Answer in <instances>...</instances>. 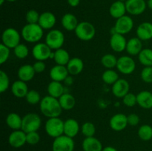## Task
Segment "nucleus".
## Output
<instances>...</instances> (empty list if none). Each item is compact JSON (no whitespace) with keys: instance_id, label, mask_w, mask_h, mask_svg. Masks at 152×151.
Wrapping results in <instances>:
<instances>
[{"instance_id":"1","label":"nucleus","mask_w":152,"mask_h":151,"mask_svg":"<svg viewBox=\"0 0 152 151\" xmlns=\"http://www.w3.org/2000/svg\"><path fill=\"white\" fill-rule=\"evenodd\" d=\"M39 109L42 113L48 118L59 117L62 111L59 99L49 95L42 99L39 103Z\"/></svg>"},{"instance_id":"2","label":"nucleus","mask_w":152,"mask_h":151,"mask_svg":"<svg viewBox=\"0 0 152 151\" xmlns=\"http://www.w3.org/2000/svg\"><path fill=\"white\" fill-rule=\"evenodd\" d=\"M43 29L38 23L27 24L22 28L21 35L24 40L29 43H37L43 36Z\"/></svg>"},{"instance_id":"3","label":"nucleus","mask_w":152,"mask_h":151,"mask_svg":"<svg viewBox=\"0 0 152 151\" xmlns=\"http://www.w3.org/2000/svg\"><path fill=\"white\" fill-rule=\"evenodd\" d=\"M64 123L59 117L49 118L45 124V130L49 136L56 139L64 135Z\"/></svg>"},{"instance_id":"4","label":"nucleus","mask_w":152,"mask_h":151,"mask_svg":"<svg viewBox=\"0 0 152 151\" xmlns=\"http://www.w3.org/2000/svg\"><path fill=\"white\" fill-rule=\"evenodd\" d=\"M42 124V119L38 114L28 113L22 118V129L25 133L37 131Z\"/></svg>"},{"instance_id":"5","label":"nucleus","mask_w":152,"mask_h":151,"mask_svg":"<svg viewBox=\"0 0 152 151\" xmlns=\"http://www.w3.org/2000/svg\"><path fill=\"white\" fill-rule=\"evenodd\" d=\"M74 31L77 38L85 41L91 40L96 34L94 26L88 22H80Z\"/></svg>"},{"instance_id":"6","label":"nucleus","mask_w":152,"mask_h":151,"mask_svg":"<svg viewBox=\"0 0 152 151\" xmlns=\"http://www.w3.org/2000/svg\"><path fill=\"white\" fill-rule=\"evenodd\" d=\"M65 42V36L63 33L57 29L50 30L46 35L45 43L52 49L58 50L62 48Z\"/></svg>"},{"instance_id":"7","label":"nucleus","mask_w":152,"mask_h":151,"mask_svg":"<svg viewBox=\"0 0 152 151\" xmlns=\"http://www.w3.org/2000/svg\"><path fill=\"white\" fill-rule=\"evenodd\" d=\"M20 39L21 36L19 33L13 28L5 29L1 35V43L10 49L15 48L18 44H20Z\"/></svg>"},{"instance_id":"8","label":"nucleus","mask_w":152,"mask_h":151,"mask_svg":"<svg viewBox=\"0 0 152 151\" xmlns=\"http://www.w3.org/2000/svg\"><path fill=\"white\" fill-rule=\"evenodd\" d=\"M74 142L72 138L65 135L59 136L54 139L52 144L53 151H74Z\"/></svg>"},{"instance_id":"9","label":"nucleus","mask_w":152,"mask_h":151,"mask_svg":"<svg viewBox=\"0 0 152 151\" xmlns=\"http://www.w3.org/2000/svg\"><path fill=\"white\" fill-rule=\"evenodd\" d=\"M117 68L121 73L129 75L132 74L136 69V63L131 56H121L117 60Z\"/></svg>"},{"instance_id":"10","label":"nucleus","mask_w":152,"mask_h":151,"mask_svg":"<svg viewBox=\"0 0 152 151\" xmlns=\"http://www.w3.org/2000/svg\"><path fill=\"white\" fill-rule=\"evenodd\" d=\"M52 49L46 43H37L32 49L33 57L37 61H45L50 59Z\"/></svg>"},{"instance_id":"11","label":"nucleus","mask_w":152,"mask_h":151,"mask_svg":"<svg viewBox=\"0 0 152 151\" xmlns=\"http://www.w3.org/2000/svg\"><path fill=\"white\" fill-rule=\"evenodd\" d=\"M133 28V19L130 16L125 15V16L117 19V22H116L115 26L114 28L116 33L122 34V35H125V34H127L129 32H131Z\"/></svg>"},{"instance_id":"12","label":"nucleus","mask_w":152,"mask_h":151,"mask_svg":"<svg viewBox=\"0 0 152 151\" xmlns=\"http://www.w3.org/2000/svg\"><path fill=\"white\" fill-rule=\"evenodd\" d=\"M125 3L128 13L134 16L142 14L146 9L145 0H127Z\"/></svg>"},{"instance_id":"13","label":"nucleus","mask_w":152,"mask_h":151,"mask_svg":"<svg viewBox=\"0 0 152 151\" xmlns=\"http://www.w3.org/2000/svg\"><path fill=\"white\" fill-rule=\"evenodd\" d=\"M126 45H127V41L124 35L117 33L111 35L110 38V46L114 51L117 53H121L126 50Z\"/></svg>"},{"instance_id":"14","label":"nucleus","mask_w":152,"mask_h":151,"mask_svg":"<svg viewBox=\"0 0 152 151\" xmlns=\"http://www.w3.org/2000/svg\"><path fill=\"white\" fill-rule=\"evenodd\" d=\"M8 142L11 147L14 148H19L23 146L26 141V133L22 130H13L8 137Z\"/></svg>"},{"instance_id":"15","label":"nucleus","mask_w":152,"mask_h":151,"mask_svg":"<svg viewBox=\"0 0 152 151\" xmlns=\"http://www.w3.org/2000/svg\"><path fill=\"white\" fill-rule=\"evenodd\" d=\"M111 128L114 131H122L125 130L128 124L127 115L123 113H117L113 115L109 121Z\"/></svg>"},{"instance_id":"16","label":"nucleus","mask_w":152,"mask_h":151,"mask_svg":"<svg viewBox=\"0 0 152 151\" xmlns=\"http://www.w3.org/2000/svg\"><path fill=\"white\" fill-rule=\"evenodd\" d=\"M130 85L127 80L124 78H119L112 87V93L116 97L123 98L129 93Z\"/></svg>"},{"instance_id":"17","label":"nucleus","mask_w":152,"mask_h":151,"mask_svg":"<svg viewBox=\"0 0 152 151\" xmlns=\"http://www.w3.org/2000/svg\"><path fill=\"white\" fill-rule=\"evenodd\" d=\"M50 77L52 81H63L68 76V68L66 66L56 65L50 70Z\"/></svg>"},{"instance_id":"18","label":"nucleus","mask_w":152,"mask_h":151,"mask_svg":"<svg viewBox=\"0 0 152 151\" xmlns=\"http://www.w3.org/2000/svg\"><path fill=\"white\" fill-rule=\"evenodd\" d=\"M56 19L51 12H44L40 14L38 24L43 30H51L56 25Z\"/></svg>"},{"instance_id":"19","label":"nucleus","mask_w":152,"mask_h":151,"mask_svg":"<svg viewBox=\"0 0 152 151\" xmlns=\"http://www.w3.org/2000/svg\"><path fill=\"white\" fill-rule=\"evenodd\" d=\"M137 36L142 41H148L152 38V23L145 22L137 28Z\"/></svg>"},{"instance_id":"20","label":"nucleus","mask_w":152,"mask_h":151,"mask_svg":"<svg viewBox=\"0 0 152 151\" xmlns=\"http://www.w3.org/2000/svg\"><path fill=\"white\" fill-rule=\"evenodd\" d=\"M80 125L77 120L74 118L67 119L64 123V135L71 138H74L79 133Z\"/></svg>"},{"instance_id":"21","label":"nucleus","mask_w":152,"mask_h":151,"mask_svg":"<svg viewBox=\"0 0 152 151\" xmlns=\"http://www.w3.org/2000/svg\"><path fill=\"white\" fill-rule=\"evenodd\" d=\"M82 146L84 151H102L103 150L100 141L94 136L86 137L83 140Z\"/></svg>"},{"instance_id":"22","label":"nucleus","mask_w":152,"mask_h":151,"mask_svg":"<svg viewBox=\"0 0 152 151\" xmlns=\"http://www.w3.org/2000/svg\"><path fill=\"white\" fill-rule=\"evenodd\" d=\"M126 51L131 56H137L142 50V40L138 37H133L127 41L126 45Z\"/></svg>"},{"instance_id":"23","label":"nucleus","mask_w":152,"mask_h":151,"mask_svg":"<svg viewBox=\"0 0 152 151\" xmlns=\"http://www.w3.org/2000/svg\"><path fill=\"white\" fill-rule=\"evenodd\" d=\"M126 12L127 10H126V3L119 0L112 3L109 9L110 15L116 19H118L119 18L125 16Z\"/></svg>"},{"instance_id":"24","label":"nucleus","mask_w":152,"mask_h":151,"mask_svg":"<svg viewBox=\"0 0 152 151\" xmlns=\"http://www.w3.org/2000/svg\"><path fill=\"white\" fill-rule=\"evenodd\" d=\"M11 91L13 96L17 98H24L28 93V87L26 82L22 80H17L13 83Z\"/></svg>"},{"instance_id":"25","label":"nucleus","mask_w":152,"mask_h":151,"mask_svg":"<svg viewBox=\"0 0 152 151\" xmlns=\"http://www.w3.org/2000/svg\"><path fill=\"white\" fill-rule=\"evenodd\" d=\"M137 104L144 109L152 108V93L148 90L141 91L137 95Z\"/></svg>"},{"instance_id":"26","label":"nucleus","mask_w":152,"mask_h":151,"mask_svg":"<svg viewBox=\"0 0 152 151\" xmlns=\"http://www.w3.org/2000/svg\"><path fill=\"white\" fill-rule=\"evenodd\" d=\"M66 67L69 74L72 76H77L83 70L84 62L80 58L74 57L71 59Z\"/></svg>"},{"instance_id":"27","label":"nucleus","mask_w":152,"mask_h":151,"mask_svg":"<svg viewBox=\"0 0 152 151\" xmlns=\"http://www.w3.org/2000/svg\"><path fill=\"white\" fill-rule=\"evenodd\" d=\"M35 70L34 69L33 65H24L19 68L18 70V77L19 80L27 82L31 81L35 76Z\"/></svg>"},{"instance_id":"28","label":"nucleus","mask_w":152,"mask_h":151,"mask_svg":"<svg viewBox=\"0 0 152 151\" xmlns=\"http://www.w3.org/2000/svg\"><path fill=\"white\" fill-rule=\"evenodd\" d=\"M62 25L66 30H75L79 22L77 18L72 13H66L62 18Z\"/></svg>"},{"instance_id":"29","label":"nucleus","mask_w":152,"mask_h":151,"mask_svg":"<svg viewBox=\"0 0 152 151\" xmlns=\"http://www.w3.org/2000/svg\"><path fill=\"white\" fill-rule=\"evenodd\" d=\"M48 93L49 96L59 99L65 93V88L60 81H52L48 86Z\"/></svg>"},{"instance_id":"30","label":"nucleus","mask_w":152,"mask_h":151,"mask_svg":"<svg viewBox=\"0 0 152 151\" xmlns=\"http://www.w3.org/2000/svg\"><path fill=\"white\" fill-rule=\"evenodd\" d=\"M6 124L13 130H18L22 129V118L16 113H11L8 114L6 118Z\"/></svg>"},{"instance_id":"31","label":"nucleus","mask_w":152,"mask_h":151,"mask_svg":"<svg viewBox=\"0 0 152 151\" xmlns=\"http://www.w3.org/2000/svg\"><path fill=\"white\" fill-rule=\"evenodd\" d=\"M58 99H59V102L60 103L62 110H70L73 109L76 105L75 98L70 93H65Z\"/></svg>"},{"instance_id":"32","label":"nucleus","mask_w":152,"mask_h":151,"mask_svg":"<svg viewBox=\"0 0 152 151\" xmlns=\"http://www.w3.org/2000/svg\"><path fill=\"white\" fill-rule=\"evenodd\" d=\"M55 56L53 60L56 65L66 66L69 61L71 60L70 55L66 50L63 48H59L55 50Z\"/></svg>"},{"instance_id":"33","label":"nucleus","mask_w":152,"mask_h":151,"mask_svg":"<svg viewBox=\"0 0 152 151\" xmlns=\"http://www.w3.org/2000/svg\"><path fill=\"white\" fill-rule=\"evenodd\" d=\"M140 62L145 67H152V50L150 48L142 49L138 55Z\"/></svg>"},{"instance_id":"34","label":"nucleus","mask_w":152,"mask_h":151,"mask_svg":"<svg viewBox=\"0 0 152 151\" xmlns=\"http://www.w3.org/2000/svg\"><path fill=\"white\" fill-rule=\"evenodd\" d=\"M102 81L107 84H114L119 79L118 73L115 70L108 69L102 73Z\"/></svg>"},{"instance_id":"35","label":"nucleus","mask_w":152,"mask_h":151,"mask_svg":"<svg viewBox=\"0 0 152 151\" xmlns=\"http://www.w3.org/2000/svg\"><path fill=\"white\" fill-rule=\"evenodd\" d=\"M117 60L116 56L113 54H105L101 59V63L107 69H112L117 67Z\"/></svg>"},{"instance_id":"36","label":"nucleus","mask_w":152,"mask_h":151,"mask_svg":"<svg viewBox=\"0 0 152 151\" xmlns=\"http://www.w3.org/2000/svg\"><path fill=\"white\" fill-rule=\"evenodd\" d=\"M138 136L142 141H149L152 139V127L148 124H143L138 130Z\"/></svg>"},{"instance_id":"37","label":"nucleus","mask_w":152,"mask_h":151,"mask_svg":"<svg viewBox=\"0 0 152 151\" xmlns=\"http://www.w3.org/2000/svg\"><path fill=\"white\" fill-rule=\"evenodd\" d=\"M13 53L18 59H25L29 54V49L25 44H19L15 48H13Z\"/></svg>"},{"instance_id":"38","label":"nucleus","mask_w":152,"mask_h":151,"mask_svg":"<svg viewBox=\"0 0 152 151\" xmlns=\"http://www.w3.org/2000/svg\"><path fill=\"white\" fill-rule=\"evenodd\" d=\"M81 131L86 137H92L96 133V127L93 123L87 121L82 125Z\"/></svg>"},{"instance_id":"39","label":"nucleus","mask_w":152,"mask_h":151,"mask_svg":"<svg viewBox=\"0 0 152 151\" xmlns=\"http://www.w3.org/2000/svg\"><path fill=\"white\" fill-rule=\"evenodd\" d=\"M25 99H26L27 102L30 105H37V104L40 103L42 100L39 93L34 90H29L28 94L25 96Z\"/></svg>"},{"instance_id":"40","label":"nucleus","mask_w":152,"mask_h":151,"mask_svg":"<svg viewBox=\"0 0 152 151\" xmlns=\"http://www.w3.org/2000/svg\"><path fill=\"white\" fill-rule=\"evenodd\" d=\"M10 86V79L4 71H0V93H4Z\"/></svg>"},{"instance_id":"41","label":"nucleus","mask_w":152,"mask_h":151,"mask_svg":"<svg viewBox=\"0 0 152 151\" xmlns=\"http://www.w3.org/2000/svg\"><path fill=\"white\" fill-rule=\"evenodd\" d=\"M39 16L40 15L37 10H30L27 12L25 19L28 24H37L39 20Z\"/></svg>"},{"instance_id":"42","label":"nucleus","mask_w":152,"mask_h":151,"mask_svg":"<svg viewBox=\"0 0 152 151\" xmlns=\"http://www.w3.org/2000/svg\"><path fill=\"white\" fill-rule=\"evenodd\" d=\"M123 102L126 106L129 107H132L137 104V96L132 93H129L123 98Z\"/></svg>"},{"instance_id":"43","label":"nucleus","mask_w":152,"mask_h":151,"mask_svg":"<svg viewBox=\"0 0 152 151\" xmlns=\"http://www.w3.org/2000/svg\"><path fill=\"white\" fill-rule=\"evenodd\" d=\"M10 56V48L3 44H0V65H3L6 62Z\"/></svg>"},{"instance_id":"44","label":"nucleus","mask_w":152,"mask_h":151,"mask_svg":"<svg viewBox=\"0 0 152 151\" xmlns=\"http://www.w3.org/2000/svg\"><path fill=\"white\" fill-rule=\"evenodd\" d=\"M141 78L145 83H152V67H145L141 71Z\"/></svg>"},{"instance_id":"45","label":"nucleus","mask_w":152,"mask_h":151,"mask_svg":"<svg viewBox=\"0 0 152 151\" xmlns=\"http://www.w3.org/2000/svg\"><path fill=\"white\" fill-rule=\"evenodd\" d=\"M27 143L31 145H35L40 141V136L37 131L26 133Z\"/></svg>"},{"instance_id":"46","label":"nucleus","mask_w":152,"mask_h":151,"mask_svg":"<svg viewBox=\"0 0 152 151\" xmlns=\"http://www.w3.org/2000/svg\"><path fill=\"white\" fill-rule=\"evenodd\" d=\"M128 124L131 126H137L140 123L139 115L135 113H132L127 116Z\"/></svg>"},{"instance_id":"47","label":"nucleus","mask_w":152,"mask_h":151,"mask_svg":"<svg viewBox=\"0 0 152 151\" xmlns=\"http://www.w3.org/2000/svg\"><path fill=\"white\" fill-rule=\"evenodd\" d=\"M33 67H34L35 72L38 73L44 72L46 68V65L43 61H37L33 65Z\"/></svg>"},{"instance_id":"48","label":"nucleus","mask_w":152,"mask_h":151,"mask_svg":"<svg viewBox=\"0 0 152 151\" xmlns=\"http://www.w3.org/2000/svg\"><path fill=\"white\" fill-rule=\"evenodd\" d=\"M80 0H68V3L71 7H75L80 4Z\"/></svg>"},{"instance_id":"49","label":"nucleus","mask_w":152,"mask_h":151,"mask_svg":"<svg viewBox=\"0 0 152 151\" xmlns=\"http://www.w3.org/2000/svg\"><path fill=\"white\" fill-rule=\"evenodd\" d=\"M64 81H65V83L67 84V85H70V84H71L73 83V78H71V76H68L65 78V80Z\"/></svg>"},{"instance_id":"50","label":"nucleus","mask_w":152,"mask_h":151,"mask_svg":"<svg viewBox=\"0 0 152 151\" xmlns=\"http://www.w3.org/2000/svg\"><path fill=\"white\" fill-rule=\"evenodd\" d=\"M102 151H117V150L111 146H108V147H105V148H103Z\"/></svg>"},{"instance_id":"51","label":"nucleus","mask_w":152,"mask_h":151,"mask_svg":"<svg viewBox=\"0 0 152 151\" xmlns=\"http://www.w3.org/2000/svg\"><path fill=\"white\" fill-rule=\"evenodd\" d=\"M147 5L148 6L151 10H152V0H148V3H147Z\"/></svg>"},{"instance_id":"52","label":"nucleus","mask_w":152,"mask_h":151,"mask_svg":"<svg viewBox=\"0 0 152 151\" xmlns=\"http://www.w3.org/2000/svg\"><path fill=\"white\" fill-rule=\"evenodd\" d=\"M54 56H55V53H54V52L52 51L51 53H50V59H54Z\"/></svg>"},{"instance_id":"53","label":"nucleus","mask_w":152,"mask_h":151,"mask_svg":"<svg viewBox=\"0 0 152 151\" xmlns=\"http://www.w3.org/2000/svg\"><path fill=\"white\" fill-rule=\"evenodd\" d=\"M5 1H6V0H0V4H1V5H2V4H4V2Z\"/></svg>"},{"instance_id":"54","label":"nucleus","mask_w":152,"mask_h":151,"mask_svg":"<svg viewBox=\"0 0 152 151\" xmlns=\"http://www.w3.org/2000/svg\"><path fill=\"white\" fill-rule=\"evenodd\" d=\"M7 1H10V2H13V1H16V0H6Z\"/></svg>"},{"instance_id":"55","label":"nucleus","mask_w":152,"mask_h":151,"mask_svg":"<svg viewBox=\"0 0 152 151\" xmlns=\"http://www.w3.org/2000/svg\"><path fill=\"white\" fill-rule=\"evenodd\" d=\"M119 1H126L127 0H119Z\"/></svg>"},{"instance_id":"56","label":"nucleus","mask_w":152,"mask_h":151,"mask_svg":"<svg viewBox=\"0 0 152 151\" xmlns=\"http://www.w3.org/2000/svg\"><path fill=\"white\" fill-rule=\"evenodd\" d=\"M137 151H141V150H137Z\"/></svg>"}]
</instances>
